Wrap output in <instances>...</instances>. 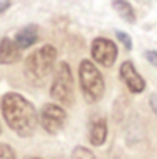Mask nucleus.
<instances>
[{
    "label": "nucleus",
    "instance_id": "obj_17",
    "mask_svg": "<svg viewBox=\"0 0 157 159\" xmlns=\"http://www.w3.org/2000/svg\"><path fill=\"white\" fill-rule=\"evenodd\" d=\"M10 5H12L10 0H0V14H3L7 9H10Z\"/></svg>",
    "mask_w": 157,
    "mask_h": 159
},
{
    "label": "nucleus",
    "instance_id": "obj_12",
    "mask_svg": "<svg viewBox=\"0 0 157 159\" xmlns=\"http://www.w3.org/2000/svg\"><path fill=\"white\" fill-rule=\"evenodd\" d=\"M71 159H96V156L91 152L89 149L83 146H76L71 152Z\"/></svg>",
    "mask_w": 157,
    "mask_h": 159
},
{
    "label": "nucleus",
    "instance_id": "obj_10",
    "mask_svg": "<svg viewBox=\"0 0 157 159\" xmlns=\"http://www.w3.org/2000/svg\"><path fill=\"white\" fill-rule=\"evenodd\" d=\"M37 37H39V29L37 25H25L24 29H20L17 34H15V44L20 49H25V48H31L32 44H36Z\"/></svg>",
    "mask_w": 157,
    "mask_h": 159
},
{
    "label": "nucleus",
    "instance_id": "obj_15",
    "mask_svg": "<svg viewBox=\"0 0 157 159\" xmlns=\"http://www.w3.org/2000/svg\"><path fill=\"white\" fill-rule=\"evenodd\" d=\"M144 58L147 63H150L152 66L157 68V51H152V49H147V51L144 52Z\"/></svg>",
    "mask_w": 157,
    "mask_h": 159
},
{
    "label": "nucleus",
    "instance_id": "obj_7",
    "mask_svg": "<svg viewBox=\"0 0 157 159\" xmlns=\"http://www.w3.org/2000/svg\"><path fill=\"white\" fill-rule=\"evenodd\" d=\"M120 78L132 93H142L145 90V80L139 75L132 61H125L120 66Z\"/></svg>",
    "mask_w": 157,
    "mask_h": 159
},
{
    "label": "nucleus",
    "instance_id": "obj_6",
    "mask_svg": "<svg viewBox=\"0 0 157 159\" xmlns=\"http://www.w3.org/2000/svg\"><path fill=\"white\" fill-rule=\"evenodd\" d=\"M91 56L95 61H98L103 66L107 68L113 66V63L117 61V56H118L117 44H113L107 37H96L91 43Z\"/></svg>",
    "mask_w": 157,
    "mask_h": 159
},
{
    "label": "nucleus",
    "instance_id": "obj_8",
    "mask_svg": "<svg viewBox=\"0 0 157 159\" xmlns=\"http://www.w3.org/2000/svg\"><path fill=\"white\" fill-rule=\"evenodd\" d=\"M20 48L9 37L0 39V64H14L20 59Z\"/></svg>",
    "mask_w": 157,
    "mask_h": 159
},
{
    "label": "nucleus",
    "instance_id": "obj_9",
    "mask_svg": "<svg viewBox=\"0 0 157 159\" xmlns=\"http://www.w3.org/2000/svg\"><path fill=\"white\" fill-rule=\"evenodd\" d=\"M107 135H108V125H107V120L103 117L95 119L89 124L88 139L93 146H103L105 141H107Z\"/></svg>",
    "mask_w": 157,
    "mask_h": 159
},
{
    "label": "nucleus",
    "instance_id": "obj_18",
    "mask_svg": "<svg viewBox=\"0 0 157 159\" xmlns=\"http://www.w3.org/2000/svg\"><path fill=\"white\" fill-rule=\"evenodd\" d=\"M25 159H42V157H25Z\"/></svg>",
    "mask_w": 157,
    "mask_h": 159
},
{
    "label": "nucleus",
    "instance_id": "obj_1",
    "mask_svg": "<svg viewBox=\"0 0 157 159\" xmlns=\"http://www.w3.org/2000/svg\"><path fill=\"white\" fill-rule=\"evenodd\" d=\"M2 113L9 127L20 137H31L37 129V112L34 105L19 93H7L2 98Z\"/></svg>",
    "mask_w": 157,
    "mask_h": 159
},
{
    "label": "nucleus",
    "instance_id": "obj_16",
    "mask_svg": "<svg viewBox=\"0 0 157 159\" xmlns=\"http://www.w3.org/2000/svg\"><path fill=\"white\" fill-rule=\"evenodd\" d=\"M149 105H150L152 112L157 115V93H152V95L149 97Z\"/></svg>",
    "mask_w": 157,
    "mask_h": 159
},
{
    "label": "nucleus",
    "instance_id": "obj_3",
    "mask_svg": "<svg viewBox=\"0 0 157 159\" xmlns=\"http://www.w3.org/2000/svg\"><path fill=\"white\" fill-rule=\"evenodd\" d=\"M80 85L85 98L89 103L100 102L105 95V80L89 59H83L80 63Z\"/></svg>",
    "mask_w": 157,
    "mask_h": 159
},
{
    "label": "nucleus",
    "instance_id": "obj_4",
    "mask_svg": "<svg viewBox=\"0 0 157 159\" xmlns=\"http://www.w3.org/2000/svg\"><path fill=\"white\" fill-rule=\"evenodd\" d=\"M51 97L59 103L71 105L73 102V73L68 63H59L51 85Z\"/></svg>",
    "mask_w": 157,
    "mask_h": 159
},
{
    "label": "nucleus",
    "instance_id": "obj_14",
    "mask_svg": "<svg viewBox=\"0 0 157 159\" xmlns=\"http://www.w3.org/2000/svg\"><path fill=\"white\" fill-rule=\"evenodd\" d=\"M0 159H15V152L9 144H0Z\"/></svg>",
    "mask_w": 157,
    "mask_h": 159
},
{
    "label": "nucleus",
    "instance_id": "obj_13",
    "mask_svg": "<svg viewBox=\"0 0 157 159\" xmlns=\"http://www.w3.org/2000/svg\"><path fill=\"white\" fill-rule=\"evenodd\" d=\"M115 36H117V39L120 41V43L125 46V49H132V37L129 36L127 32H123V31H115Z\"/></svg>",
    "mask_w": 157,
    "mask_h": 159
},
{
    "label": "nucleus",
    "instance_id": "obj_2",
    "mask_svg": "<svg viewBox=\"0 0 157 159\" xmlns=\"http://www.w3.org/2000/svg\"><path fill=\"white\" fill-rule=\"evenodd\" d=\"M56 58H58V51L51 44H46L32 52L25 59V76L29 78V81H32L37 86L42 85L49 78Z\"/></svg>",
    "mask_w": 157,
    "mask_h": 159
},
{
    "label": "nucleus",
    "instance_id": "obj_11",
    "mask_svg": "<svg viewBox=\"0 0 157 159\" xmlns=\"http://www.w3.org/2000/svg\"><path fill=\"white\" fill-rule=\"evenodd\" d=\"M111 7L117 10V14L120 16L123 20H127L129 24H135V10L130 5V2H123V0H113Z\"/></svg>",
    "mask_w": 157,
    "mask_h": 159
},
{
    "label": "nucleus",
    "instance_id": "obj_19",
    "mask_svg": "<svg viewBox=\"0 0 157 159\" xmlns=\"http://www.w3.org/2000/svg\"><path fill=\"white\" fill-rule=\"evenodd\" d=\"M0 132H2V130H0Z\"/></svg>",
    "mask_w": 157,
    "mask_h": 159
},
{
    "label": "nucleus",
    "instance_id": "obj_5",
    "mask_svg": "<svg viewBox=\"0 0 157 159\" xmlns=\"http://www.w3.org/2000/svg\"><path fill=\"white\" fill-rule=\"evenodd\" d=\"M66 115L64 108L59 107L58 103H46L42 108H41L39 113V122L42 129L49 134H58L66 124Z\"/></svg>",
    "mask_w": 157,
    "mask_h": 159
}]
</instances>
